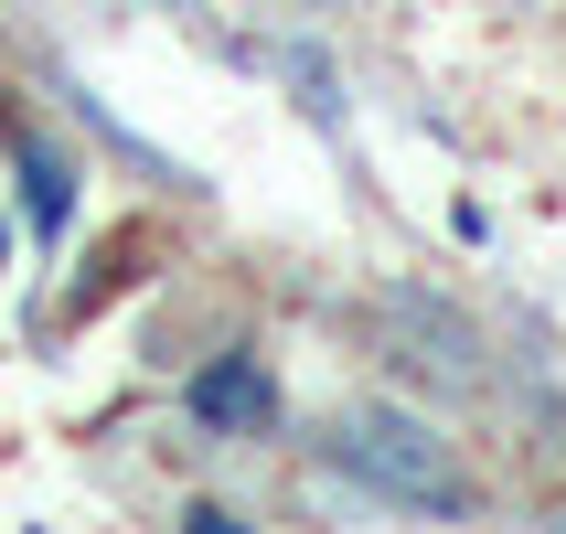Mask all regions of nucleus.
<instances>
[{"label":"nucleus","instance_id":"f257e3e1","mask_svg":"<svg viewBox=\"0 0 566 534\" xmlns=\"http://www.w3.org/2000/svg\"><path fill=\"white\" fill-rule=\"evenodd\" d=\"M321 471L353 481L364 503H396V513H439V524L481 513V481H471V460H460V439H449L439 417L396 407V396H353V407H332V428H321Z\"/></svg>","mask_w":566,"mask_h":534},{"label":"nucleus","instance_id":"423d86ee","mask_svg":"<svg viewBox=\"0 0 566 534\" xmlns=\"http://www.w3.org/2000/svg\"><path fill=\"white\" fill-rule=\"evenodd\" d=\"M11 128H22V107H11V96H0V139H11Z\"/></svg>","mask_w":566,"mask_h":534},{"label":"nucleus","instance_id":"20e7f679","mask_svg":"<svg viewBox=\"0 0 566 534\" xmlns=\"http://www.w3.org/2000/svg\"><path fill=\"white\" fill-rule=\"evenodd\" d=\"M0 150H11V171H22V214H32V235L54 247V235H64V214H75V160H64L43 128H11Z\"/></svg>","mask_w":566,"mask_h":534},{"label":"nucleus","instance_id":"f03ea898","mask_svg":"<svg viewBox=\"0 0 566 534\" xmlns=\"http://www.w3.org/2000/svg\"><path fill=\"white\" fill-rule=\"evenodd\" d=\"M375 321H385V343H396V364H407L417 385H449L460 407L492 385V353H481V332L449 311V300H428V289H385Z\"/></svg>","mask_w":566,"mask_h":534},{"label":"nucleus","instance_id":"39448f33","mask_svg":"<svg viewBox=\"0 0 566 534\" xmlns=\"http://www.w3.org/2000/svg\"><path fill=\"white\" fill-rule=\"evenodd\" d=\"M279 75L300 86V107H311L321 128H343V86H332V64H321L311 43H279Z\"/></svg>","mask_w":566,"mask_h":534},{"label":"nucleus","instance_id":"7ed1b4c3","mask_svg":"<svg viewBox=\"0 0 566 534\" xmlns=\"http://www.w3.org/2000/svg\"><path fill=\"white\" fill-rule=\"evenodd\" d=\"M182 417L203 428V439H279V375L256 364V353H214L203 375L182 385Z\"/></svg>","mask_w":566,"mask_h":534},{"label":"nucleus","instance_id":"0eeeda50","mask_svg":"<svg viewBox=\"0 0 566 534\" xmlns=\"http://www.w3.org/2000/svg\"><path fill=\"white\" fill-rule=\"evenodd\" d=\"M0 256H11V235H0Z\"/></svg>","mask_w":566,"mask_h":534}]
</instances>
